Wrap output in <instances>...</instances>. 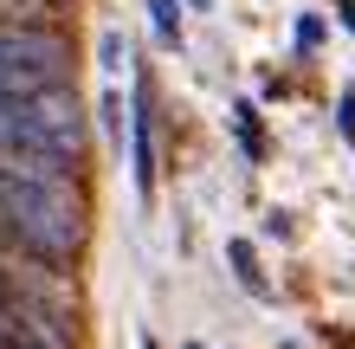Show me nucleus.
Wrapping results in <instances>:
<instances>
[{"label":"nucleus","instance_id":"f257e3e1","mask_svg":"<svg viewBox=\"0 0 355 349\" xmlns=\"http://www.w3.org/2000/svg\"><path fill=\"white\" fill-rule=\"evenodd\" d=\"M0 239L33 265H71L85 253V201L58 175H26L0 162Z\"/></svg>","mask_w":355,"mask_h":349},{"label":"nucleus","instance_id":"f03ea898","mask_svg":"<svg viewBox=\"0 0 355 349\" xmlns=\"http://www.w3.org/2000/svg\"><path fill=\"white\" fill-rule=\"evenodd\" d=\"M0 162L26 175L71 181L85 162V110L71 85L33 91V97H0Z\"/></svg>","mask_w":355,"mask_h":349},{"label":"nucleus","instance_id":"7ed1b4c3","mask_svg":"<svg viewBox=\"0 0 355 349\" xmlns=\"http://www.w3.org/2000/svg\"><path fill=\"white\" fill-rule=\"evenodd\" d=\"M71 85V46L46 26H0V97Z\"/></svg>","mask_w":355,"mask_h":349},{"label":"nucleus","instance_id":"20e7f679","mask_svg":"<svg viewBox=\"0 0 355 349\" xmlns=\"http://www.w3.org/2000/svg\"><path fill=\"white\" fill-rule=\"evenodd\" d=\"M130 162H136V194H155V123H149V97H136V123H130Z\"/></svg>","mask_w":355,"mask_h":349},{"label":"nucleus","instance_id":"39448f33","mask_svg":"<svg viewBox=\"0 0 355 349\" xmlns=\"http://www.w3.org/2000/svg\"><path fill=\"white\" fill-rule=\"evenodd\" d=\"M226 259H233V278H239L252 298H271V284H265V272H259V253H252V239H233V246H226Z\"/></svg>","mask_w":355,"mask_h":349},{"label":"nucleus","instance_id":"423d86ee","mask_svg":"<svg viewBox=\"0 0 355 349\" xmlns=\"http://www.w3.org/2000/svg\"><path fill=\"white\" fill-rule=\"evenodd\" d=\"M149 26L162 46H181V0H149Z\"/></svg>","mask_w":355,"mask_h":349},{"label":"nucleus","instance_id":"0eeeda50","mask_svg":"<svg viewBox=\"0 0 355 349\" xmlns=\"http://www.w3.org/2000/svg\"><path fill=\"white\" fill-rule=\"evenodd\" d=\"M233 117H239V142H245V155H265V142H259V110H252V104H239Z\"/></svg>","mask_w":355,"mask_h":349},{"label":"nucleus","instance_id":"6e6552de","mask_svg":"<svg viewBox=\"0 0 355 349\" xmlns=\"http://www.w3.org/2000/svg\"><path fill=\"white\" fill-rule=\"evenodd\" d=\"M317 46H323V19L304 13V19H297V52H317Z\"/></svg>","mask_w":355,"mask_h":349},{"label":"nucleus","instance_id":"1a4fd4ad","mask_svg":"<svg viewBox=\"0 0 355 349\" xmlns=\"http://www.w3.org/2000/svg\"><path fill=\"white\" fill-rule=\"evenodd\" d=\"M343 136L355 142V91H343Z\"/></svg>","mask_w":355,"mask_h":349},{"label":"nucleus","instance_id":"9d476101","mask_svg":"<svg viewBox=\"0 0 355 349\" xmlns=\"http://www.w3.org/2000/svg\"><path fill=\"white\" fill-rule=\"evenodd\" d=\"M336 13H343V26L355 33V0H336Z\"/></svg>","mask_w":355,"mask_h":349},{"label":"nucleus","instance_id":"9b49d317","mask_svg":"<svg viewBox=\"0 0 355 349\" xmlns=\"http://www.w3.org/2000/svg\"><path fill=\"white\" fill-rule=\"evenodd\" d=\"M194 7H207V0H194Z\"/></svg>","mask_w":355,"mask_h":349}]
</instances>
